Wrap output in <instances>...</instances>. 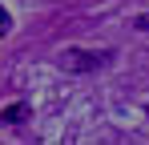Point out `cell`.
<instances>
[{"label":"cell","mask_w":149,"mask_h":145,"mask_svg":"<svg viewBox=\"0 0 149 145\" xmlns=\"http://www.w3.org/2000/svg\"><path fill=\"white\" fill-rule=\"evenodd\" d=\"M137 28H145V32H149V12H141V16H137Z\"/></svg>","instance_id":"obj_4"},{"label":"cell","mask_w":149,"mask_h":145,"mask_svg":"<svg viewBox=\"0 0 149 145\" xmlns=\"http://www.w3.org/2000/svg\"><path fill=\"white\" fill-rule=\"evenodd\" d=\"M8 28H12V16H8V12H4V8H0V36H4V32H8Z\"/></svg>","instance_id":"obj_3"},{"label":"cell","mask_w":149,"mask_h":145,"mask_svg":"<svg viewBox=\"0 0 149 145\" xmlns=\"http://www.w3.org/2000/svg\"><path fill=\"white\" fill-rule=\"evenodd\" d=\"M56 65L69 72H93L105 65V52H85V48H65L61 56H56Z\"/></svg>","instance_id":"obj_1"},{"label":"cell","mask_w":149,"mask_h":145,"mask_svg":"<svg viewBox=\"0 0 149 145\" xmlns=\"http://www.w3.org/2000/svg\"><path fill=\"white\" fill-rule=\"evenodd\" d=\"M24 117H28V105H8V109L0 113V121H8V125H20Z\"/></svg>","instance_id":"obj_2"}]
</instances>
